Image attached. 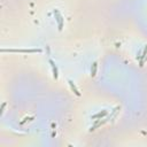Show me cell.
Listing matches in <instances>:
<instances>
[{
	"instance_id": "obj_7",
	"label": "cell",
	"mask_w": 147,
	"mask_h": 147,
	"mask_svg": "<svg viewBox=\"0 0 147 147\" xmlns=\"http://www.w3.org/2000/svg\"><path fill=\"white\" fill-rule=\"evenodd\" d=\"M96 68H98V63L94 62V63L92 64V68H91V75H92V76H95V74H96Z\"/></svg>"
},
{
	"instance_id": "obj_5",
	"label": "cell",
	"mask_w": 147,
	"mask_h": 147,
	"mask_svg": "<svg viewBox=\"0 0 147 147\" xmlns=\"http://www.w3.org/2000/svg\"><path fill=\"white\" fill-rule=\"evenodd\" d=\"M68 83H69V85H70V88H71V91H72V92L76 94V95H78V96H79V95H80V93H79V91L77 90L76 85L72 83V80H70V79H69V80H68Z\"/></svg>"
},
{
	"instance_id": "obj_4",
	"label": "cell",
	"mask_w": 147,
	"mask_h": 147,
	"mask_svg": "<svg viewBox=\"0 0 147 147\" xmlns=\"http://www.w3.org/2000/svg\"><path fill=\"white\" fill-rule=\"evenodd\" d=\"M146 61H147V45H146V47L144 48L142 55H141V57H140V67H142Z\"/></svg>"
},
{
	"instance_id": "obj_2",
	"label": "cell",
	"mask_w": 147,
	"mask_h": 147,
	"mask_svg": "<svg viewBox=\"0 0 147 147\" xmlns=\"http://www.w3.org/2000/svg\"><path fill=\"white\" fill-rule=\"evenodd\" d=\"M2 52H10V53H40L41 49H2Z\"/></svg>"
},
{
	"instance_id": "obj_1",
	"label": "cell",
	"mask_w": 147,
	"mask_h": 147,
	"mask_svg": "<svg viewBox=\"0 0 147 147\" xmlns=\"http://www.w3.org/2000/svg\"><path fill=\"white\" fill-rule=\"evenodd\" d=\"M54 16H55V20L57 22V28L59 30H62L63 29V24H64V18L63 16L61 15V13L57 10V9H54Z\"/></svg>"
},
{
	"instance_id": "obj_3",
	"label": "cell",
	"mask_w": 147,
	"mask_h": 147,
	"mask_svg": "<svg viewBox=\"0 0 147 147\" xmlns=\"http://www.w3.org/2000/svg\"><path fill=\"white\" fill-rule=\"evenodd\" d=\"M49 64H51V68H52L53 77H54L55 79H57V77H59V71H57V67L55 65L54 61H53V60H51V59H49Z\"/></svg>"
},
{
	"instance_id": "obj_6",
	"label": "cell",
	"mask_w": 147,
	"mask_h": 147,
	"mask_svg": "<svg viewBox=\"0 0 147 147\" xmlns=\"http://www.w3.org/2000/svg\"><path fill=\"white\" fill-rule=\"evenodd\" d=\"M107 115V110H102V111H100V113H98V114H95V115H93L92 116V118H102L103 116H106Z\"/></svg>"
}]
</instances>
